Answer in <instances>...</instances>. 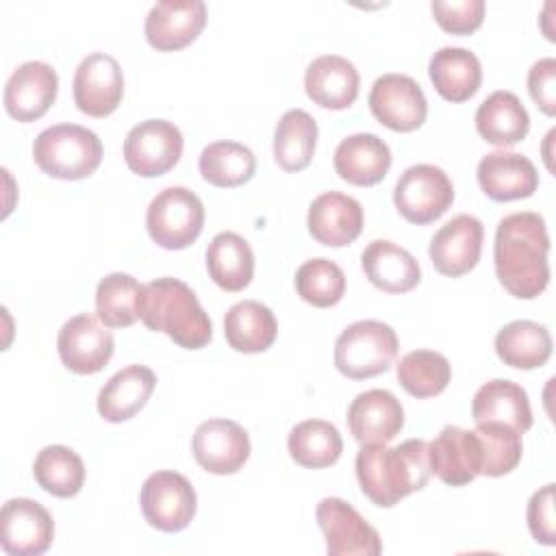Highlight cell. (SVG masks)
<instances>
[{"mask_svg":"<svg viewBox=\"0 0 556 556\" xmlns=\"http://www.w3.org/2000/svg\"><path fill=\"white\" fill-rule=\"evenodd\" d=\"M139 319L148 330L165 332L185 350H200L213 339V326L193 289L178 278H156L141 285Z\"/></svg>","mask_w":556,"mask_h":556,"instance_id":"3957f363","label":"cell"},{"mask_svg":"<svg viewBox=\"0 0 556 556\" xmlns=\"http://www.w3.org/2000/svg\"><path fill=\"white\" fill-rule=\"evenodd\" d=\"M363 206L341 191H326L308 206L306 226L311 237L328 248L350 245L363 230Z\"/></svg>","mask_w":556,"mask_h":556,"instance_id":"44dd1931","label":"cell"},{"mask_svg":"<svg viewBox=\"0 0 556 556\" xmlns=\"http://www.w3.org/2000/svg\"><path fill=\"white\" fill-rule=\"evenodd\" d=\"M146 228L156 245L185 250L204 228V204L187 187H167L152 198L146 211Z\"/></svg>","mask_w":556,"mask_h":556,"instance_id":"8992f818","label":"cell"},{"mask_svg":"<svg viewBox=\"0 0 556 556\" xmlns=\"http://www.w3.org/2000/svg\"><path fill=\"white\" fill-rule=\"evenodd\" d=\"M484 228L473 215L460 213L445 222L432 237L428 254L434 269L443 276L456 278L471 271L482 252Z\"/></svg>","mask_w":556,"mask_h":556,"instance_id":"2e32d148","label":"cell"},{"mask_svg":"<svg viewBox=\"0 0 556 556\" xmlns=\"http://www.w3.org/2000/svg\"><path fill=\"white\" fill-rule=\"evenodd\" d=\"M348 426L361 445L389 443L404 426V408L391 391L369 389L348 406Z\"/></svg>","mask_w":556,"mask_h":556,"instance_id":"ffe728a7","label":"cell"},{"mask_svg":"<svg viewBox=\"0 0 556 556\" xmlns=\"http://www.w3.org/2000/svg\"><path fill=\"white\" fill-rule=\"evenodd\" d=\"M371 115L397 132L417 130L428 115V102L419 83L406 74H382L369 91Z\"/></svg>","mask_w":556,"mask_h":556,"instance_id":"7c38bea8","label":"cell"},{"mask_svg":"<svg viewBox=\"0 0 556 556\" xmlns=\"http://www.w3.org/2000/svg\"><path fill=\"white\" fill-rule=\"evenodd\" d=\"M430 9L437 24L452 35H471L484 20L482 0H432Z\"/></svg>","mask_w":556,"mask_h":556,"instance_id":"60d3db41","label":"cell"},{"mask_svg":"<svg viewBox=\"0 0 556 556\" xmlns=\"http://www.w3.org/2000/svg\"><path fill=\"white\" fill-rule=\"evenodd\" d=\"M191 452L204 471L228 476L250 458V437L232 419H206L193 432Z\"/></svg>","mask_w":556,"mask_h":556,"instance_id":"9a60e30c","label":"cell"},{"mask_svg":"<svg viewBox=\"0 0 556 556\" xmlns=\"http://www.w3.org/2000/svg\"><path fill=\"white\" fill-rule=\"evenodd\" d=\"M397 213L417 226L439 219L454 202L450 176L430 163H417L404 169L393 189Z\"/></svg>","mask_w":556,"mask_h":556,"instance_id":"52a82bcc","label":"cell"},{"mask_svg":"<svg viewBox=\"0 0 556 556\" xmlns=\"http://www.w3.org/2000/svg\"><path fill=\"white\" fill-rule=\"evenodd\" d=\"M476 130L486 143L508 148L526 139L530 130V115L513 91L500 89L478 106Z\"/></svg>","mask_w":556,"mask_h":556,"instance_id":"f1b7e54d","label":"cell"},{"mask_svg":"<svg viewBox=\"0 0 556 556\" xmlns=\"http://www.w3.org/2000/svg\"><path fill=\"white\" fill-rule=\"evenodd\" d=\"M330 556H378L382 541L378 530L341 497H324L315 510Z\"/></svg>","mask_w":556,"mask_h":556,"instance_id":"30bf717a","label":"cell"},{"mask_svg":"<svg viewBox=\"0 0 556 556\" xmlns=\"http://www.w3.org/2000/svg\"><path fill=\"white\" fill-rule=\"evenodd\" d=\"M528 91L534 104L549 117L556 115V59H539L528 72Z\"/></svg>","mask_w":556,"mask_h":556,"instance_id":"7bdbcfd3","label":"cell"},{"mask_svg":"<svg viewBox=\"0 0 556 556\" xmlns=\"http://www.w3.org/2000/svg\"><path fill=\"white\" fill-rule=\"evenodd\" d=\"M100 137L78 124H54L43 128L33 141L37 167L59 180H80L91 176L102 161Z\"/></svg>","mask_w":556,"mask_h":556,"instance_id":"277c9868","label":"cell"},{"mask_svg":"<svg viewBox=\"0 0 556 556\" xmlns=\"http://www.w3.org/2000/svg\"><path fill=\"white\" fill-rule=\"evenodd\" d=\"M400 350L395 330L378 319L350 324L334 343V367L350 380L384 374Z\"/></svg>","mask_w":556,"mask_h":556,"instance_id":"5b68a950","label":"cell"},{"mask_svg":"<svg viewBox=\"0 0 556 556\" xmlns=\"http://www.w3.org/2000/svg\"><path fill=\"white\" fill-rule=\"evenodd\" d=\"M358 72L352 61L339 54H321L313 59L304 74L306 96L330 111H343L358 96Z\"/></svg>","mask_w":556,"mask_h":556,"instance_id":"603a6c76","label":"cell"},{"mask_svg":"<svg viewBox=\"0 0 556 556\" xmlns=\"http://www.w3.org/2000/svg\"><path fill=\"white\" fill-rule=\"evenodd\" d=\"M198 167L206 182L230 189L245 185L254 176L256 156L239 141H213L200 152Z\"/></svg>","mask_w":556,"mask_h":556,"instance_id":"e575fe53","label":"cell"},{"mask_svg":"<svg viewBox=\"0 0 556 556\" xmlns=\"http://www.w3.org/2000/svg\"><path fill=\"white\" fill-rule=\"evenodd\" d=\"M113 334L109 326L100 324V317L80 313L70 317L56 339V350L61 363L80 376L98 374L106 367L113 356Z\"/></svg>","mask_w":556,"mask_h":556,"instance_id":"8fae6325","label":"cell"},{"mask_svg":"<svg viewBox=\"0 0 556 556\" xmlns=\"http://www.w3.org/2000/svg\"><path fill=\"white\" fill-rule=\"evenodd\" d=\"M471 419L476 424H506L523 434L532 428V408L526 389L506 378L484 382L471 400Z\"/></svg>","mask_w":556,"mask_h":556,"instance_id":"4316f807","label":"cell"},{"mask_svg":"<svg viewBox=\"0 0 556 556\" xmlns=\"http://www.w3.org/2000/svg\"><path fill=\"white\" fill-rule=\"evenodd\" d=\"M204 24L206 4L202 0H161L148 11L143 33L154 50L174 52L195 41Z\"/></svg>","mask_w":556,"mask_h":556,"instance_id":"e0dca14e","label":"cell"},{"mask_svg":"<svg viewBox=\"0 0 556 556\" xmlns=\"http://www.w3.org/2000/svg\"><path fill=\"white\" fill-rule=\"evenodd\" d=\"M74 102L89 117L111 115L124 98V74L119 63L106 52L87 54L74 74Z\"/></svg>","mask_w":556,"mask_h":556,"instance_id":"5bb4252c","label":"cell"},{"mask_svg":"<svg viewBox=\"0 0 556 556\" xmlns=\"http://www.w3.org/2000/svg\"><path fill=\"white\" fill-rule=\"evenodd\" d=\"M478 185L495 202H510L530 198L539 187V174L534 163L508 150H495L478 163Z\"/></svg>","mask_w":556,"mask_h":556,"instance_id":"7402d4cb","label":"cell"},{"mask_svg":"<svg viewBox=\"0 0 556 556\" xmlns=\"http://www.w3.org/2000/svg\"><path fill=\"white\" fill-rule=\"evenodd\" d=\"M182 154V132L174 122L146 119L132 126L124 139L128 169L143 178L163 176Z\"/></svg>","mask_w":556,"mask_h":556,"instance_id":"9c48e42d","label":"cell"},{"mask_svg":"<svg viewBox=\"0 0 556 556\" xmlns=\"http://www.w3.org/2000/svg\"><path fill=\"white\" fill-rule=\"evenodd\" d=\"M334 169L339 178L356 187L378 185L391 167V150L384 139L374 132H356L334 150Z\"/></svg>","mask_w":556,"mask_h":556,"instance_id":"cb8c5ba5","label":"cell"},{"mask_svg":"<svg viewBox=\"0 0 556 556\" xmlns=\"http://www.w3.org/2000/svg\"><path fill=\"white\" fill-rule=\"evenodd\" d=\"M206 269L219 289L243 291L254 276V252L241 235L217 232L206 248Z\"/></svg>","mask_w":556,"mask_h":556,"instance_id":"4dcf8cb0","label":"cell"},{"mask_svg":"<svg viewBox=\"0 0 556 556\" xmlns=\"http://www.w3.org/2000/svg\"><path fill=\"white\" fill-rule=\"evenodd\" d=\"M287 447L298 465L306 469H324L339 460L343 439L334 424L326 419H304L291 428Z\"/></svg>","mask_w":556,"mask_h":556,"instance_id":"836d02e7","label":"cell"},{"mask_svg":"<svg viewBox=\"0 0 556 556\" xmlns=\"http://www.w3.org/2000/svg\"><path fill=\"white\" fill-rule=\"evenodd\" d=\"M33 476L37 484L56 497H74L85 482L83 458L67 445H46L35 463Z\"/></svg>","mask_w":556,"mask_h":556,"instance_id":"8d00e7d4","label":"cell"},{"mask_svg":"<svg viewBox=\"0 0 556 556\" xmlns=\"http://www.w3.org/2000/svg\"><path fill=\"white\" fill-rule=\"evenodd\" d=\"M480 443V473L489 478H500L510 473L521 460V432L506 424L486 421L473 428Z\"/></svg>","mask_w":556,"mask_h":556,"instance_id":"f35d334b","label":"cell"},{"mask_svg":"<svg viewBox=\"0 0 556 556\" xmlns=\"http://www.w3.org/2000/svg\"><path fill=\"white\" fill-rule=\"evenodd\" d=\"M428 76L443 100L465 102L480 89L482 65L471 50L445 46L430 56Z\"/></svg>","mask_w":556,"mask_h":556,"instance_id":"83f0119b","label":"cell"},{"mask_svg":"<svg viewBox=\"0 0 556 556\" xmlns=\"http://www.w3.org/2000/svg\"><path fill=\"white\" fill-rule=\"evenodd\" d=\"M549 235L539 213L521 211L500 219L493 263L500 285L519 300L539 298L549 282Z\"/></svg>","mask_w":556,"mask_h":556,"instance_id":"6da1fadb","label":"cell"},{"mask_svg":"<svg viewBox=\"0 0 556 556\" xmlns=\"http://www.w3.org/2000/svg\"><path fill=\"white\" fill-rule=\"evenodd\" d=\"M367 280L384 293L413 291L421 280L417 258L389 239H374L361 254Z\"/></svg>","mask_w":556,"mask_h":556,"instance_id":"d4e9b609","label":"cell"},{"mask_svg":"<svg viewBox=\"0 0 556 556\" xmlns=\"http://www.w3.org/2000/svg\"><path fill=\"white\" fill-rule=\"evenodd\" d=\"M317 143V122L304 109H289L274 130V159L285 172L308 167Z\"/></svg>","mask_w":556,"mask_h":556,"instance_id":"d6a6232c","label":"cell"},{"mask_svg":"<svg viewBox=\"0 0 556 556\" xmlns=\"http://www.w3.org/2000/svg\"><path fill=\"white\" fill-rule=\"evenodd\" d=\"M295 291L317 308L334 306L345 293V274L330 258H311L295 271Z\"/></svg>","mask_w":556,"mask_h":556,"instance_id":"ab89813d","label":"cell"},{"mask_svg":"<svg viewBox=\"0 0 556 556\" xmlns=\"http://www.w3.org/2000/svg\"><path fill=\"white\" fill-rule=\"evenodd\" d=\"M528 528L536 543L554 545L556 543V517H554V484H545L532 493L528 502Z\"/></svg>","mask_w":556,"mask_h":556,"instance_id":"b9f144b4","label":"cell"},{"mask_svg":"<svg viewBox=\"0 0 556 556\" xmlns=\"http://www.w3.org/2000/svg\"><path fill=\"white\" fill-rule=\"evenodd\" d=\"M495 354L515 369L543 367L552 356L549 330L530 319H515L495 334Z\"/></svg>","mask_w":556,"mask_h":556,"instance_id":"1f68e13d","label":"cell"},{"mask_svg":"<svg viewBox=\"0 0 556 556\" xmlns=\"http://www.w3.org/2000/svg\"><path fill=\"white\" fill-rule=\"evenodd\" d=\"M139 504L152 528L161 532H180L195 517L198 497L193 484L182 473L161 469L146 478Z\"/></svg>","mask_w":556,"mask_h":556,"instance_id":"ba28073f","label":"cell"},{"mask_svg":"<svg viewBox=\"0 0 556 556\" xmlns=\"http://www.w3.org/2000/svg\"><path fill=\"white\" fill-rule=\"evenodd\" d=\"M354 467L361 491L380 508H391L421 491L432 473L424 439H406L395 447H387V443L363 445Z\"/></svg>","mask_w":556,"mask_h":556,"instance_id":"7a4b0ae2","label":"cell"},{"mask_svg":"<svg viewBox=\"0 0 556 556\" xmlns=\"http://www.w3.org/2000/svg\"><path fill=\"white\" fill-rule=\"evenodd\" d=\"M430 471L450 486H465L480 476V443L473 430L445 426L428 443Z\"/></svg>","mask_w":556,"mask_h":556,"instance_id":"d6986e66","label":"cell"},{"mask_svg":"<svg viewBox=\"0 0 556 556\" xmlns=\"http://www.w3.org/2000/svg\"><path fill=\"white\" fill-rule=\"evenodd\" d=\"M56 91V70L43 61H26L4 85V109L17 122H35L54 104Z\"/></svg>","mask_w":556,"mask_h":556,"instance_id":"ac0fdd59","label":"cell"},{"mask_svg":"<svg viewBox=\"0 0 556 556\" xmlns=\"http://www.w3.org/2000/svg\"><path fill=\"white\" fill-rule=\"evenodd\" d=\"M54 539L48 508L28 497H13L0 510V545L11 556H39Z\"/></svg>","mask_w":556,"mask_h":556,"instance_id":"4fadbf2b","label":"cell"},{"mask_svg":"<svg viewBox=\"0 0 556 556\" xmlns=\"http://www.w3.org/2000/svg\"><path fill=\"white\" fill-rule=\"evenodd\" d=\"M141 285L124 271L104 276L96 287V313L109 328H128L139 319Z\"/></svg>","mask_w":556,"mask_h":556,"instance_id":"74e56055","label":"cell"},{"mask_svg":"<svg viewBox=\"0 0 556 556\" xmlns=\"http://www.w3.org/2000/svg\"><path fill=\"white\" fill-rule=\"evenodd\" d=\"M156 387V374L146 365H126L115 371L98 393V413L111 424L135 417L150 400Z\"/></svg>","mask_w":556,"mask_h":556,"instance_id":"484cf974","label":"cell"},{"mask_svg":"<svg viewBox=\"0 0 556 556\" xmlns=\"http://www.w3.org/2000/svg\"><path fill=\"white\" fill-rule=\"evenodd\" d=\"M395 376L408 395L426 400L445 391L452 380V365L441 352L413 350L400 358Z\"/></svg>","mask_w":556,"mask_h":556,"instance_id":"d590c367","label":"cell"},{"mask_svg":"<svg viewBox=\"0 0 556 556\" xmlns=\"http://www.w3.org/2000/svg\"><path fill=\"white\" fill-rule=\"evenodd\" d=\"M278 321L269 306L256 300H241L226 311L224 337L228 345L243 354H258L271 348Z\"/></svg>","mask_w":556,"mask_h":556,"instance_id":"f546056e","label":"cell"}]
</instances>
